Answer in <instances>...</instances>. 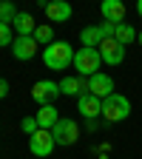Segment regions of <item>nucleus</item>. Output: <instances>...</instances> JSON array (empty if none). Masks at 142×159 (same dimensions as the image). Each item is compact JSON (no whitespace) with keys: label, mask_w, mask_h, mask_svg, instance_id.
Returning a JSON list of instances; mask_svg holds the SVG:
<instances>
[{"label":"nucleus","mask_w":142,"mask_h":159,"mask_svg":"<svg viewBox=\"0 0 142 159\" xmlns=\"http://www.w3.org/2000/svg\"><path fill=\"white\" fill-rule=\"evenodd\" d=\"M74 54H77V51L71 48L68 40H54L51 46L43 48V63H46V68H51V71H63V68L74 66Z\"/></svg>","instance_id":"nucleus-1"},{"label":"nucleus","mask_w":142,"mask_h":159,"mask_svg":"<svg viewBox=\"0 0 142 159\" xmlns=\"http://www.w3.org/2000/svg\"><path fill=\"white\" fill-rule=\"evenodd\" d=\"M131 116V99L122 94H111L108 99H103V119L105 122H122Z\"/></svg>","instance_id":"nucleus-2"},{"label":"nucleus","mask_w":142,"mask_h":159,"mask_svg":"<svg viewBox=\"0 0 142 159\" xmlns=\"http://www.w3.org/2000/svg\"><path fill=\"white\" fill-rule=\"evenodd\" d=\"M99 66H103V57H99L97 48H85L83 46V48L74 54V68H77L80 77H94V74H99Z\"/></svg>","instance_id":"nucleus-3"},{"label":"nucleus","mask_w":142,"mask_h":159,"mask_svg":"<svg viewBox=\"0 0 142 159\" xmlns=\"http://www.w3.org/2000/svg\"><path fill=\"white\" fill-rule=\"evenodd\" d=\"M51 134H54V142L57 145L68 148V145H74L77 139H80V125L74 122V119H68V116H60V122L51 128Z\"/></svg>","instance_id":"nucleus-4"},{"label":"nucleus","mask_w":142,"mask_h":159,"mask_svg":"<svg viewBox=\"0 0 142 159\" xmlns=\"http://www.w3.org/2000/svg\"><path fill=\"white\" fill-rule=\"evenodd\" d=\"M54 134L51 131H43V128H40L37 134H31L29 136V151L37 156V159H48L51 156V151H54Z\"/></svg>","instance_id":"nucleus-5"},{"label":"nucleus","mask_w":142,"mask_h":159,"mask_svg":"<svg viewBox=\"0 0 142 159\" xmlns=\"http://www.w3.org/2000/svg\"><path fill=\"white\" fill-rule=\"evenodd\" d=\"M60 94V83H51V80H37L31 85V99L43 108V105H51Z\"/></svg>","instance_id":"nucleus-6"},{"label":"nucleus","mask_w":142,"mask_h":159,"mask_svg":"<svg viewBox=\"0 0 142 159\" xmlns=\"http://www.w3.org/2000/svg\"><path fill=\"white\" fill-rule=\"evenodd\" d=\"M97 51L103 57V63H108V66H122L125 63V46H119L114 37L103 40V43L97 46Z\"/></svg>","instance_id":"nucleus-7"},{"label":"nucleus","mask_w":142,"mask_h":159,"mask_svg":"<svg viewBox=\"0 0 142 159\" xmlns=\"http://www.w3.org/2000/svg\"><path fill=\"white\" fill-rule=\"evenodd\" d=\"M88 94H94L97 99H108L111 94H114V80L108 77V74H94V77H88Z\"/></svg>","instance_id":"nucleus-8"},{"label":"nucleus","mask_w":142,"mask_h":159,"mask_svg":"<svg viewBox=\"0 0 142 159\" xmlns=\"http://www.w3.org/2000/svg\"><path fill=\"white\" fill-rule=\"evenodd\" d=\"M60 94L80 99L83 94H88V80L85 77H63V80H60Z\"/></svg>","instance_id":"nucleus-9"},{"label":"nucleus","mask_w":142,"mask_h":159,"mask_svg":"<svg viewBox=\"0 0 142 159\" xmlns=\"http://www.w3.org/2000/svg\"><path fill=\"white\" fill-rule=\"evenodd\" d=\"M77 111L85 119H97V116H103V99H97L94 94H83L77 99Z\"/></svg>","instance_id":"nucleus-10"},{"label":"nucleus","mask_w":142,"mask_h":159,"mask_svg":"<svg viewBox=\"0 0 142 159\" xmlns=\"http://www.w3.org/2000/svg\"><path fill=\"white\" fill-rule=\"evenodd\" d=\"M11 54H14L17 60H31V57L37 54V40H34V37H14Z\"/></svg>","instance_id":"nucleus-11"},{"label":"nucleus","mask_w":142,"mask_h":159,"mask_svg":"<svg viewBox=\"0 0 142 159\" xmlns=\"http://www.w3.org/2000/svg\"><path fill=\"white\" fill-rule=\"evenodd\" d=\"M103 17L114 26L125 23V3H119V0H103Z\"/></svg>","instance_id":"nucleus-12"},{"label":"nucleus","mask_w":142,"mask_h":159,"mask_svg":"<svg viewBox=\"0 0 142 159\" xmlns=\"http://www.w3.org/2000/svg\"><path fill=\"white\" fill-rule=\"evenodd\" d=\"M46 14H48L51 23H66L71 17V6L63 3V0H51V3H46Z\"/></svg>","instance_id":"nucleus-13"},{"label":"nucleus","mask_w":142,"mask_h":159,"mask_svg":"<svg viewBox=\"0 0 142 159\" xmlns=\"http://www.w3.org/2000/svg\"><path fill=\"white\" fill-rule=\"evenodd\" d=\"M11 26H14L17 37H34V29H37V26H34V17L26 14V11H20V14L14 17V23H11Z\"/></svg>","instance_id":"nucleus-14"},{"label":"nucleus","mask_w":142,"mask_h":159,"mask_svg":"<svg viewBox=\"0 0 142 159\" xmlns=\"http://www.w3.org/2000/svg\"><path fill=\"white\" fill-rule=\"evenodd\" d=\"M57 122H60V116H57V108L54 105H43V108L37 111V125L43 128V131H51Z\"/></svg>","instance_id":"nucleus-15"},{"label":"nucleus","mask_w":142,"mask_h":159,"mask_svg":"<svg viewBox=\"0 0 142 159\" xmlns=\"http://www.w3.org/2000/svg\"><path fill=\"white\" fill-rule=\"evenodd\" d=\"M80 43H83L85 48H97L99 43H103V31H99V26H88V29H83V34H80Z\"/></svg>","instance_id":"nucleus-16"},{"label":"nucleus","mask_w":142,"mask_h":159,"mask_svg":"<svg viewBox=\"0 0 142 159\" xmlns=\"http://www.w3.org/2000/svg\"><path fill=\"white\" fill-rule=\"evenodd\" d=\"M136 34H139V31H136L134 26H128V23H119V26H117V31H114V40H117L119 46H131L134 40H136Z\"/></svg>","instance_id":"nucleus-17"},{"label":"nucleus","mask_w":142,"mask_h":159,"mask_svg":"<svg viewBox=\"0 0 142 159\" xmlns=\"http://www.w3.org/2000/svg\"><path fill=\"white\" fill-rule=\"evenodd\" d=\"M17 14H20V11H17V6L11 3V0H3V3H0V23H6V26H11Z\"/></svg>","instance_id":"nucleus-18"},{"label":"nucleus","mask_w":142,"mask_h":159,"mask_svg":"<svg viewBox=\"0 0 142 159\" xmlns=\"http://www.w3.org/2000/svg\"><path fill=\"white\" fill-rule=\"evenodd\" d=\"M34 40H37V46H51V43H54L51 26H37V29H34Z\"/></svg>","instance_id":"nucleus-19"},{"label":"nucleus","mask_w":142,"mask_h":159,"mask_svg":"<svg viewBox=\"0 0 142 159\" xmlns=\"http://www.w3.org/2000/svg\"><path fill=\"white\" fill-rule=\"evenodd\" d=\"M20 128H23V134H29V136H31V134H37V131H40V125H37V116H26L23 122H20Z\"/></svg>","instance_id":"nucleus-20"},{"label":"nucleus","mask_w":142,"mask_h":159,"mask_svg":"<svg viewBox=\"0 0 142 159\" xmlns=\"http://www.w3.org/2000/svg\"><path fill=\"white\" fill-rule=\"evenodd\" d=\"M11 43H14V37H11V26L0 23V46H11Z\"/></svg>","instance_id":"nucleus-21"},{"label":"nucleus","mask_w":142,"mask_h":159,"mask_svg":"<svg viewBox=\"0 0 142 159\" xmlns=\"http://www.w3.org/2000/svg\"><path fill=\"white\" fill-rule=\"evenodd\" d=\"M6 94H9V83L0 77V99H6Z\"/></svg>","instance_id":"nucleus-22"},{"label":"nucleus","mask_w":142,"mask_h":159,"mask_svg":"<svg viewBox=\"0 0 142 159\" xmlns=\"http://www.w3.org/2000/svg\"><path fill=\"white\" fill-rule=\"evenodd\" d=\"M136 14L142 17V0H139V3H136Z\"/></svg>","instance_id":"nucleus-23"},{"label":"nucleus","mask_w":142,"mask_h":159,"mask_svg":"<svg viewBox=\"0 0 142 159\" xmlns=\"http://www.w3.org/2000/svg\"><path fill=\"white\" fill-rule=\"evenodd\" d=\"M136 43H139V46H142V31H139V34H136Z\"/></svg>","instance_id":"nucleus-24"},{"label":"nucleus","mask_w":142,"mask_h":159,"mask_svg":"<svg viewBox=\"0 0 142 159\" xmlns=\"http://www.w3.org/2000/svg\"><path fill=\"white\" fill-rule=\"evenodd\" d=\"M99 159H108V156H99Z\"/></svg>","instance_id":"nucleus-25"}]
</instances>
